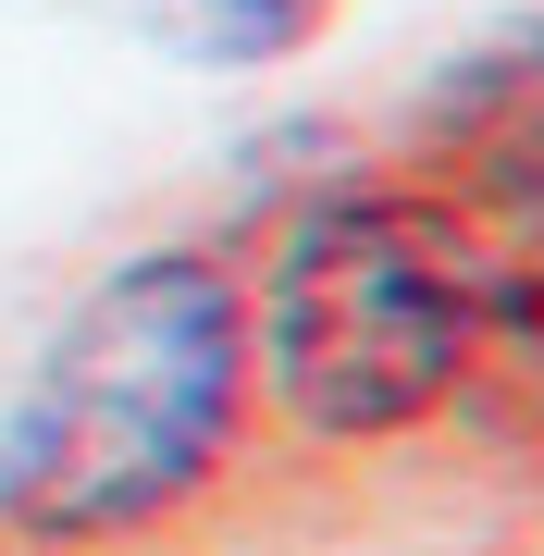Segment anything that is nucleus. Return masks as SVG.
Wrapping results in <instances>:
<instances>
[{
    "mask_svg": "<svg viewBox=\"0 0 544 556\" xmlns=\"http://www.w3.org/2000/svg\"><path fill=\"white\" fill-rule=\"evenodd\" d=\"M248 420V298L199 248L100 273L0 408V532L100 556L186 519Z\"/></svg>",
    "mask_w": 544,
    "mask_h": 556,
    "instance_id": "1",
    "label": "nucleus"
},
{
    "mask_svg": "<svg viewBox=\"0 0 544 556\" xmlns=\"http://www.w3.org/2000/svg\"><path fill=\"white\" fill-rule=\"evenodd\" d=\"M495 321V260L470 248V211L433 186H322L273 236L248 371L309 445H383L470 383Z\"/></svg>",
    "mask_w": 544,
    "mask_h": 556,
    "instance_id": "2",
    "label": "nucleus"
},
{
    "mask_svg": "<svg viewBox=\"0 0 544 556\" xmlns=\"http://www.w3.org/2000/svg\"><path fill=\"white\" fill-rule=\"evenodd\" d=\"M334 25V0H211V50L223 62H273V50H309Z\"/></svg>",
    "mask_w": 544,
    "mask_h": 556,
    "instance_id": "4",
    "label": "nucleus"
},
{
    "mask_svg": "<svg viewBox=\"0 0 544 556\" xmlns=\"http://www.w3.org/2000/svg\"><path fill=\"white\" fill-rule=\"evenodd\" d=\"M421 161L445 211L544 223V25H507L421 87Z\"/></svg>",
    "mask_w": 544,
    "mask_h": 556,
    "instance_id": "3",
    "label": "nucleus"
}]
</instances>
